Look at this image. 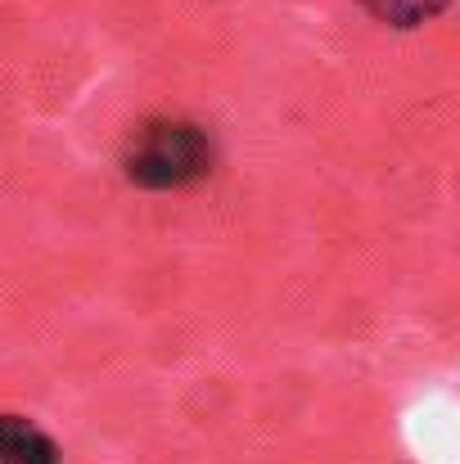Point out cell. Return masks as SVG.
Masks as SVG:
<instances>
[{
    "mask_svg": "<svg viewBox=\"0 0 460 464\" xmlns=\"http://www.w3.org/2000/svg\"><path fill=\"white\" fill-rule=\"evenodd\" d=\"M0 464H64V451L36 420L0 415Z\"/></svg>",
    "mask_w": 460,
    "mask_h": 464,
    "instance_id": "7a4b0ae2",
    "label": "cell"
},
{
    "mask_svg": "<svg viewBox=\"0 0 460 464\" xmlns=\"http://www.w3.org/2000/svg\"><path fill=\"white\" fill-rule=\"evenodd\" d=\"M217 167V140L194 118H150L122 145V176L136 189L167 194L208 180Z\"/></svg>",
    "mask_w": 460,
    "mask_h": 464,
    "instance_id": "6da1fadb",
    "label": "cell"
},
{
    "mask_svg": "<svg viewBox=\"0 0 460 464\" xmlns=\"http://www.w3.org/2000/svg\"><path fill=\"white\" fill-rule=\"evenodd\" d=\"M370 18H379L384 27H397V32H411V27H425L434 23L452 0H361Z\"/></svg>",
    "mask_w": 460,
    "mask_h": 464,
    "instance_id": "3957f363",
    "label": "cell"
}]
</instances>
